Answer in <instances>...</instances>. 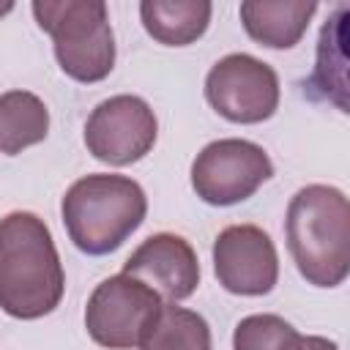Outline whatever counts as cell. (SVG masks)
<instances>
[{"label": "cell", "instance_id": "cell-1", "mask_svg": "<svg viewBox=\"0 0 350 350\" xmlns=\"http://www.w3.org/2000/svg\"><path fill=\"white\" fill-rule=\"evenodd\" d=\"M66 273L49 227L30 211L0 219V309L16 320H38L57 309Z\"/></svg>", "mask_w": 350, "mask_h": 350}, {"label": "cell", "instance_id": "cell-2", "mask_svg": "<svg viewBox=\"0 0 350 350\" xmlns=\"http://www.w3.org/2000/svg\"><path fill=\"white\" fill-rule=\"evenodd\" d=\"M284 235L298 273L314 287H339L350 273V202L342 189L309 183L287 205Z\"/></svg>", "mask_w": 350, "mask_h": 350}, {"label": "cell", "instance_id": "cell-3", "mask_svg": "<svg viewBox=\"0 0 350 350\" xmlns=\"http://www.w3.org/2000/svg\"><path fill=\"white\" fill-rule=\"evenodd\" d=\"M145 189L129 175L93 172L74 180L60 202V216L71 243L85 254L120 249L145 221Z\"/></svg>", "mask_w": 350, "mask_h": 350}, {"label": "cell", "instance_id": "cell-4", "mask_svg": "<svg viewBox=\"0 0 350 350\" xmlns=\"http://www.w3.org/2000/svg\"><path fill=\"white\" fill-rule=\"evenodd\" d=\"M33 16L52 38L57 66L77 82H101L115 68V33L101 0H36Z\"/></svg>", "mask_w": 350, "mask_h": 350}, {"label": "cell", "instance_id": "cell-5", "mask_svg": "<svg viewBox=\"0 0 350 350\" xmlns=\"http://www.w3.org/2000/svg\"><path fill=\"white\" fill-rule=\"evenodd\" d=\"M161 295L145 282L115 273L96 284L85 306L88 336L107 350H134L161 309Z\"/></svg>", "mask_w": 350, "mask_h": 350}, {"label": "cell", "instance_id": "cell-6", "mask_svg": "<svg viewBox=\"0 0 350 350\" xmlns=\"http://www.w3.org/2000/svg\"><path fill=\"white\" fill-rule=\"evenodd\" d=\"M271 175L273 164L268 153L257 142L238 137L208 142L191 161V189L202 202L216 208L249 200Z\"/></svg>", "mask_w": 350, "mask_h": 350}, {"label": "cell", "instance_id": "cell-7", "mask_svg": "<svg viewBox=\"0 0 350 350\" xmlns=\"http://www.w3.org/2000/svg\"><path fill=\"white\" fill-rule=\"evenodd\" d=\"M205 98L230 123H262L279 109V77L268 63L232 52L211 66Z\"/></svg>", "mask_w": 350, "mask_h": 350}, {"label": "cell", "instance_id": "cell-8", "mask_svg": "<svg viewBox=\"0 0 350 350\" xmlns=\"http://www.w3.org/2000/svg\"><path fill=\"white\" fill-rule=\"evenodd\" d=\"M159 137V120L150 104L139 96H109L88 115L85 148L96 161L126 167L145 159Z\"/></svg>", "mask_w": 350, "mask_h": 350}, {"label": "cell", "instance_id": "cell-9", "mask_svg": "<svg viewBox=\"0 0 350 350\" xmlns=\"http://www.w3.org/2000/svg\"><path fill=\"white\" fill-rule=\"evenodd\" d=\"M213 273L232 295H265L279 282V254L257 224H230L213 241Z\"/></svg>", "mask_w": 350, "mask_h": 350}, {"label": "cell", "instance_id": "cell-10", "mask_svg": "<svg viewBox=\"0 0 350 350\" xmlns=\"http://www.w3.org/2000/svg\"><path fill=\"white\" fill-rule=\"evenodd\" d=\"M123 273L145 282L170 304H178L194 295L200 284V260L186 238L175 232H156L131 252L123 262Z\"/></svg>", "mask_w": 350, "mask_h": 350}, {"label": "cell", "instance_id": "cell-11", "mask_svg": "<svg viewBox=\"0 0 350 350\" xmlns=\"http://www.w3.org/2000/svg\"><path fill=\"white\" fill-rule=\"evenodd\" d=\"M317 11V3L304 0H243L238 14L246 36L268 49H293L312 16Z\"/></svg>", "mask_w": 350, "mask_h": 350}, {"label": "cell", "instance_id": "cell-12", "mask_svg": "<svg viewBox=\"0 0 350 350\" xmlns=\"http://www.w3.org/2000/svg\"><path fill=\"white\" fill-rule=\"evenodd\" d=\"M213 5L208 0H142L139 19L148 36L164 46H189L205 36Z\"/></svg>", "mask_w": 350, "mask_h": 350}, {"label": "cell", "instance_id": "cell-13", "mask_svg": "<svg viewBox=\"0 0 350 350\" xmlns=\"http://www.w3.org/2000/svg\"><path fill=\"white\" fill-rule=\"evenodd\" d=\"M49 134V109L30 90L0 93V153L16 156Z\"/></svg>", "mask_w": 350, "mask_h": 350}, {"label": "cell", "instance_id": "cell-14", "mask_svg": "<svg viewBox=\"0 0 350 350\" xmlns=\"http://www.w3.org/2000/svg\"><path fill=\"white\" fill-rule=\"evenodd\" d=\"M139 350H213L211 325L202 314L186 306L161 304L159 314L139 339Z\"/></svg>", "mask_w": 350, "mask_h": 350}, {"label": "cell", "instance_id": "cell-15", "mask_svg": "<svg viewBox=\"0 0 350 350\" xmlns=\"http://www.w3.org/2000/svg\"><path fill=\"white\" fill-rule=\"evenodd\" d=\"M304 336L279 314H249L232 331V350H301Z\"/></svg>", "mask_w": 350, "mask_h": 350}, {"label": "cell", "instance_id": "cell-16", "mask_svg": "<svg viewBox=\"0 0 350 350\" xmlns=\"http://www.w3.org/2000/svg\"><path fill=\"white\" fill-rule=\"evenodd\" d=\"M301 350H339V347H336V342H331L325 336H304Z\"/></svg>", "mask_w": 350, "mask_h": 350}, {"label": "cell", "instance_id": "cell-17", "mask_svg": "<svg viewBox=\"0 0 350 350\" xmlns=\"http://www.w3.org/2000/svg\"><path fill=\"white\" fill-rule=\"evenodd\" d=\"M8 11H14V3H0V16H5Z\"/></svg>", "mask_w": 350, "mask_h": 350}]
</instances>
